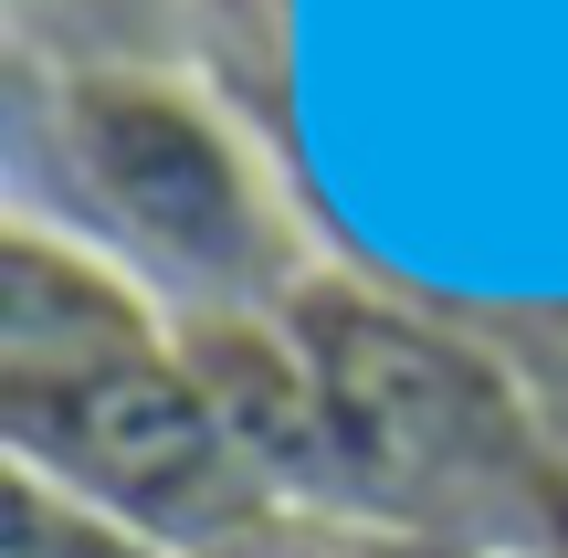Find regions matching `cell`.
<instances>
[{
	"mask_svg": "<svg viewBox=\"0 0 568 558\" xmlns=\"http://www.w3.org/2000/svg\"><path fill=\"white\" fill-rule=\"evenodd\" d=\"M21 148L53 180H32L11 211H42L116 253L180 327L274 316L316 274L274 169L190 74H148V63L42 74L21 95Z\"/></svg>",
	"mask_w": 568,
	"mask_h": 558,
	"instance_id": "cell-1",
	"label": "cell"
},
{
	"mask_svg": "<svg viewBox=\"0 0 568 558\" xmlns=\"http://www.w3.org/2000/svg\"><path fill=\"white\" fill-rule=\"evenodd\" d=\"M284 327H295L305 379L326 400L347 527H400V538L464 548L474 517H506V548H516L527 475L548 454V412L506 379V358L326 264L284 295Z\"/></svg>",
	"mask_w": 568,
	"mask_h": 558,
	"instance_id": "cell-2",
	"label": "cell"
},
{
	"mask_svg": "<svg viewBox=\"0 0 568 558\" xmlns=\"http://www.w3.org/2000/svg\"><path fill=\"white\" fill-rule=\"evenodd\" d=\"M0 454L63 496H84L95 517L138 527L169 558H253L284 527L274 485L243 464L232 422L211 412L190 348L0 390Z\"/></svg>",
	"mask_w": 568,
	"mask_h": 558,
	"instance_id": "cell-3",
	"label": "cell"
},
{
	"mask_svg": "<svg viewBox=\"0 0 568 558\" xmlns=\"http://www.w3.org/2000/svg\"><path fill=\"white\" fill-rule=\"evenodd\" d=\"M180 348V316L84 232L11 211L0 222V390H42V379H84L116 358Z\"/></svg>",
	"mask_w": 568,
	"mask_h": 558,
	"instance_id": "cell-4",
	"label": "cell"
},
{
	"mask_svg": "<svg viewBox=\"0 0 568 558\" xmlns=\"http://www.w3.org/2000/svg\"><path fill=\"white\" fill-rule=\"evenodd\" d=\"M0 558H169V548H148L138 527L95 517L84 496H63V485L0 464Z\"/></svg>",
	"mask_w": 568,
	"mask_h": 558,
	"instance_id": "cell-5",
	"label": "cell"
},
{
	"mask_svg": "<svg viewBox=\"0 0 568 558\" xmlns=\"http://www.w3.org/2000/svg\"><path fill=\"white\" fill-rule=\"evenodd\" d=\"M506 558H568V443H548L527 475V517H516V548Z\"/></svg>",
	"mask_w": 568,
	"mask_h": 558,
	"instance_id": "cell-6",
	"label": "cell"
},
{
	"mask_svg": "<svg viewBox=\"0 0 568 558\" xmlns=\"http://www.w3.org/2000/svg\"><path fill=\"white\" fill-rule=\"evenodd\" d=\"M295 558H474V548H443V538H400V527H316Z\"/></svg>",
	"mask_w": 568,
	"mask_h": 558,
	"instance_id": "cell-7",
	"label": "cell"
}]
</instances>
